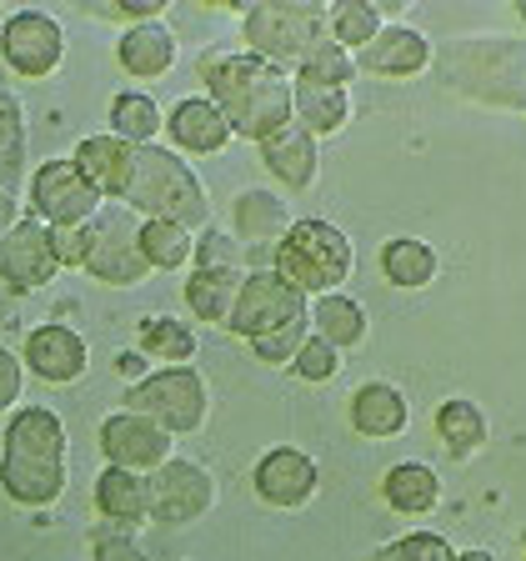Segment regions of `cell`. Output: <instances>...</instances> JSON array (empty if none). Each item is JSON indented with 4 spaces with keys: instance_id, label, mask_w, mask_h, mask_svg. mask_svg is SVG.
<instances>
[{
    "instance_id": "33",
    "label": "cell",
    "mask_w": 526,
    "mask_h": 561,
    "mask_svg": "<svg viewBox=\"0 0 526 561\" xmlns=\"http://www.w3.org/2000/svg\"><path fill=\"white\" fill-rule=\"evenodd\" d=\"M161 130H165V116L146 91H121L111 101V136L130 140V146H156Z\"/></svg>"
},
{
    "instance_id": "7",
    "label": "cell",
    "mask_w": 526,
    "mask_h": 561,
    "mask_svg": "<svg viewBox=\"0 0 526 561\" xmlns=\"http://www.w3.org/2000/svg\"><path fill=\"white\" fill-rule=\"evenodd\" d=\"M101 201L105 196L76 161H46L31 175V216H41L50 231H85L101 216Z\"/></svg>"
},
{
    "instance_id": "31",
    "label": "cell",
    "mask_w": 526,
    "mask_h": 561,
    "mask_svg": "<svg viewBox=\"0 0 526 561\" xmlns=\"http://www.w3.org/2000/svg\"><path fill=\"white\" fill-rule=\"evenodd\" d=\"M346 121H351V91L346 85L296 81V126H306L316 140H321V136H341Z\"/></svg>"
},
{
    "instance_id": "15",
    "label": "cell",
    "mask_w": 526,
    "mask_h": 561,
    "mask_svg": "<svg viewBox=\"0 0 526 561\" xmlns=\"http://www.w3.org/2000/svg\"><path fill=\"white\" fill-rule=\"evenodd\" d=\"M25 366L46 386H76L85 371H91V346H85L81 331L60 327V321H46L25 336Z\"/></svg>"
},
{
    "instance_id": "4",
    "label": "cell",
    "mask_w": 526,
    "mask_h": 561,
    "mask_svg": "<svg viewBox=\"0 0 526 561\" xmlns=\"http://www.w3.org/2000/svg\"><path fill=\"white\" fill-rule=\"evenodd\" d=\"M241 31L251 56L291 70V76L321 46H331L327 5H316V0H261V5H245Z\"/></svg>"
},
{
    "instance_id": "47",
    "label": "cell",
    "mask_w": 526,
    "mask_h": 561,
    "mask_svg": "<svg viewBox=\"0 0 526 561\" xmlns=\"http://www.w3.org/2000/svg\"><path fill=\"white\" fill-rule=\"evenodd\" d=\"M156 366H151V356H140V351H121L116 356V376L126 386H136V381H146V376H151Z\"/></svg>"
},
{
    "instance_id": "14",
    "label": "cell",
    "mask_w": 526,
    "mask_h": 561,
    "mask_svg": "<svg viewBox=\"0 0 526 561\" xmlns=\"http://www.w3.org/2000/svg\"><path fill=\"white\" fill-rule=\"evenodd\" d=\"M251 486H256V496L266 506H276V512H301L316 491H321V471H316V461L306 451H296V446H271L256 461V471H251Z\"/></svg>"
},
{
    "instance_id": "8",
    "label": "cell",
    "mask_w": 526,
    "mask_h": 561,
    "mask_svg": "<svg viewBox=\"0 0 526 561\" xmlns=\"http://www.w3.org/2000/svg\"><path fill=\"white\" fill-rule=\"evenodd\" d=\"M85 276L105 286H140L151 276V261L140 256V226L126 221V210H101L85 226Z\"/></svg>"
},
{
    "instance_id": "49",
    "label": "cell",
    "mask_w": 526,
    "mask_h": 561,
    "mask_svg": "<svg viewBox=\"0 0 526 561\" xmlns=\"http://www.w3.org/2000/svg\"><path fill=\"white\" fill-rule=\"evenodd\" d=\"M456 561H496L491 551H456Z\"/></svg>"
},
{
    "instance_id": "36",
    "label": "cell",
    "mask_w": 526,
    "mask_h": 561,
    "mask_svg": "<svg viewBox=\"0 0 526 561\" xmlns=\"http://www.w3.org/2000/svg\"><path fill=\"white\" fill-rule=\"evenodd\" d=\"M306 336H311V316L306 321H291V327L271 331V336H256L251 341V356H256L261 366H291L296 351L306 346Z\"/></svg>"
},
{
    "instance_id": "28",
    "label": "cell",
    "mask_w": 526,
    "mask_h": 561,
    "mask_svg": "<svg viewBox=\"0 0 526 561\" xmlns=\"http://www.w3.org/2000/svg\"><path fill=\"white\" fill-rule=\"evenodd\" d=\"M442 271V256H436L432 241L421 236H391L381 245V276L397 286V291H426Z\"/></svg>"
},
{
    "instance_id": "48",
    "label": "cell",
    "mask_w": 526,
    "mask_h": 561,
    "mask_svg": "<svg viewBox=\"0 0 526 561\" xmlns=\"http://www.w3.org/2000/svg\"><path fill=\"white\" fill-rule=\"evenodd\" d=\"M21 221V201L15 196H5V191H0V241H5V236H11V226Z\"/></svg>"
},
{
    "instance_id": "41",
    "label": "cell",
    "mask_w": 526,
    "mask_h": 561,
    "mask_svg": "<svg viewBox=\"0 0 526 561\" xmlns=\"http://www.w3.org/2000/svg\"><path fill=\"white\" fill-rule=\"evenodd\" d=\"M196 266H231V271H245L241 266V241L226 231H201L196 241Z\"/></svg>"
},
{
    "instance_id": "25",
    "label": "cell",
    "mask_w": 526,
    "mask_h": 561,
    "mask_svg": "<svg viewBox=\"0 0 526 561\" xmlns=\"http://www.w3.org/2000/svg\"><path fill=\"white\" fill-rule=\"evenodd\" d=\"M95 512L116 526H146L151 522V477L105 467L95 477Z\"/></svg>"
},
{
    "instance_id": "21",
    "label": "cell",
    "mask_w": 526,
    "mask_h": 561,
    "mask_svg": "<svg viewBox=\"0 0 526 561\" xmlns=\"http://www.w3.org/2000/svg\"><path fill=\"white\" fill-rule=\"evenodd\" d=\"M261 165H266L271 175H276L286 191H306L316 181V171H321V151H316V136L306 126H286L276 130L271 140H261Z\"/></svg>"
},
{
    "instance_id": "16",
    "label": "cell",
    "mask_w": 526,
    "mask_h": 561,
    "mask_svg": "<svg viewBox=\"0 0 526 561\" xmlns=\"http://www.w3.org/2000/svg\"><path fill=\"white\" fill-rule=\"evenodd\" d=\"M432 60H436V50L416 25H386L371 46L356 50V70L381 76V81H411L421 70H432Z\"/></svg>"
},
{
    "instance_id": "2",
    "label": "cell",
    "mask_w": 526,
    "mask_h": 561,
    "mask_svg": "<svg viewBox=\"0 0 526 561\" xmlns=\"http://www.w3.org/2000/svg\"><path fill=\"white\" fill-rule=\"evenodd\" d=\"M442 81L481 105L526 116V41L516 35H461L442 50Z\"/></svg>"
},
{
    "instance_id": "20",
    "label": "cell",
    "mask_w": 526,
    "mask_h": 561,
    "mask_svg": "<svg viewBox=\"0 0 526 561\" xmlns=\"http://www.w3.org/2000/svg\"><path fill=\"white\" fill-rule=\"evenodd\" d=\"M66 421L50 407H21L5 421V456L21 461H66Z\"/></svg>"
},
{
    "instance_id": "12",
    "label": "cell",
    "mask_w": 526,
    "mask_h": 561,
    "mask_svg": "<svg viewBox=\"0 0 526 561\" xmlns=\"http://www.w3.org/2000/svg\"><path fill=\"white\" fill-rule=\"evenodd\" d=\"M60 271L56 256V231H50L41 216H21L11 226V236L0 241V286L11 291H41L50 286Z\"/></svg>"
},
{
    "instance_id": "5",
    "label": "cell",
    "mask_w": 526,
    "mask_h": 561,
    "mask_svg": "<svg viewBox=\"0 0 526 561\" xmlns=\"http://www.w3.org/2000/svg\"><path fill=\"white\" fill-rule=\"evenodd\" d=\"M351 266H356V251H351L346 231L331 221H291L286 241L271 251V271L291 280L306 301L341 291Z\"/></svg>"
},
{
    "instance_id": "17",
    "label": "cell",
    "mask_w": 526,
    "mask_h": 561,
    "mask_svg": "<svg viewBox=\"0 0 526 561\" xmlns=\"http://www.w3.org/2000/svg\"><path fill=\"white\" fill-rule=\"evenodd\" d=\"M351 432L366 436V442H391V436H401L411 426V401L401 386L391 381H362L356 391H351Z\"/></svg>"
},
{
    "instance_id": "40",
    "label": "cell",
    "mask_w": 526,
    "mask_h": 561,
    "mask_svg": "<svg viewBox=\"0 0 526 561\" xmlns=\"http://www.w3.org/2000/svg\"><path fill=\"white\" fill-rule=\"evenodd\" d=\"M81 11L95 15V21H121L130 31V25H146V21H161L165 0H116V5H105V0H81Z\"/></svg>"
},
{
    "instance_id": "37",
    "label": "cell",
    "mask_w": 526,
    "mask_h": 561,
    "mask_svg": "<svg viewBox=\"0 0 526 561\" xmlns=\"http://www.w3.org/2000/svg\"><path fill=\"white\" fill-rule=\"evenodd\" d=\"M296 81H316V85H346V81H356V56H351V50H341L336 41H331V46H321L311 60H306L301 70H296Z\"/></svg>"
},
{
    "instance_id": "44",
    "label": "cell",
    "mask_w": 526,
    "mask_h": 561,
    "mask_svg": "<svg viewBox=\"0 0 526 561\" xmlns=\"http://www.w3.org/2000/svg\"><path fill=\"white\" fill-rule=\"evenodd\" d=\"M21 181H25V146H0V191L21 196Z\"/></svg>"
},
{
    "instance_id": "23",
    "label": "cell",
    "mask_w": 526,
    "mask_h": 561,
    "mask_svg": "<svg viewBox=\"0 0 526 561\" xmlns=\"http://www.w3.org/2000/svg\"><path fill=\"white\" fill-rule=\"evenodd\" d=\"M241 286H245V271L231 266H196L186 276V306L196 321L206 327H231L236 301H241Z\"/></svg>"
},
{
    "instance_id": "26",
    "label": "cell",
    "mask_w": 526,
    "mask_h": 561,
    "mask_svg": "<svg viewBox=\"0 0 526 561\" xmlns=\"http://www.w3.org/2000/svg\"><path fill=\"white\" fill-rule=\"evenodd\" d=\"M231 226L241 245H271L276 251L291 231V216H286V201H276L271 191H241L231 206Z\"/></svg>"
},
{
    "instance_id": "38",
    "label": "cell",
    "mask_w": 526,
    "mask_h": 561,
    "mask_svg": "<svg viewBox=\"0 0 526 561\" xmlns=\"http://www.w3.org/2000/svg\"><path fill=\"white\" fill-rule=\"evenodd\" d=\"M371 561H456V551H451V541L436 537V531H407L401 541L376 551Z\"/></svg>"
},
{
    "instance_id": "11",
    "label": "cell",
    "mask_w": 526,
    "mask_h": 561,
    "mask_svg": "<svg viewBox=\"0 0 526 561\" xmlns=\"http://www.w3.org/2000/svg\"><path fill=\"white\" fill-rule=\"evenodd\" d=\"M216 506V477L191 456H171L151 471V522L156 526H191Z\"/></svg>"
},
{
    "instance_id": "42",
    "label": "cell",
    "mask_w": 526,
    "mask_h": 561,
    "mask_svg": "<svg viewBox=\"0 0 526 561\" xmlns=\"http://www.w3.org/2000/svg\"><path fill=\"white\" fill-rule=\"evenodd\" d=\"M21 386H25V356H15L11 346H0V416L5 411H21Z\"/></svg>"
},
{
    "instance_id": "46",
    "label": "cell",
    "mask_w": 526,
    "mask_h": 561,
    "mask_svg": "<svg viewBox=\"0 0 526 561\" xmlns=\"http://www.w3.org/2000/svg\"><path fill=\"white\" fill-rule=\"evenodd\" d=\"M56 256H60V271H81L85 266V231H56Z\"/></svg>"
},
{
    "instance_id": "6",
    "label": "cell",
    "mask_w": 526,
    "mask_h": 561,
    "mask_svg": "<svg viewBox=\"0 0 526 561\" xmlns=\"http://www.w3.org/2000/svg\"><path fill=\"white\" fill-rule=\"evenodd\" d=\"M126 411L156 421L165 436H191L210 416V386L196 366H156L146 381L126 386Z\"/></svg>"
},
{
    "instance_id": "18",
    "label": "cell",
    "mask_w": 526,
    "mask_h": 561,
    "mask_svg": "<svg viewBox=\"0 0 526 561\" xmlns=\"http://www.w3.org/2000/svg\"><path fill=\"white\" fill-rule=\"evenodd\" d=\"M136 156H140V146H130V140L105 130V136H85L70 161L81 165L85 181H91L105 201H126L130 181H136Z\"/></svg>"
},
{
    "instance_id": "24",
    "label": "cell",
    "mask_w": 526,
    "mask_h": 561,
    "mask_svg": "<svg viewBox=\"0 0 526 561\" xmlns=\"http://www.w3.org/2000/svg\"><path fill=\"white\" fill-rule=\"evenodd\" d=\"M0 491L15 506H41L66 496V461H21V456H0Z\"/></svg>"
},
{
    "instance_id": "9",
    "label": "cell",
    "mask_w": 526,
    "mask_h": 561,
    "mask_svg": "<svg viewBox=\"0 0 526 561\" xmlns=\"http://www.w3.org/2000/svg\"><path fill=\"white\" fill-rule=\"evenodd\" d=\"M306 316H311V301L286 276H276V271H245L241 301H236V316L226 331L256 341L281 327H291V321H306Z\"/></svg>"
},
{
    "instance_id": "22",
    "label": "cell",
    "mask_w": 526,
    "mask_h": 561,
    "mask_svg": "<svg viewBox=\"0 0 526 561\" xmlns=\"http://www.w3.org/2000/svg\"><path fill=\"white\" fill-rule=\"evenodd\" d=\"M175 56H181V46H175V31L165 21L130 25L116 41V60L130 81H156V76H165V70L175 66Z\"/></svg>"
},
{
    "instance_id": "19",
    "label": "cell",
    "mask_w": 526,
    "mask_h": 561,
    "mask_svg": "<svg viewBox=\"0 0 526 561\" xmlns=\"http://www.w3.org/2000/svg\"><path fill=\"white\" fill-rule=\"evenodd\" d=\"M165 130H171V140L191 156H221L236 136L231 121L216 111L210 95H186V101H175L171 116H165Z\"/></svg>"
},
{
    "instance_id": "30",
    "label": "cell",
    "mask_w": 526,
    "mask_h": 561,
    "mask_svg": "<svg viewBox=\"0 0 526 561\" xmlns=\"http://www.w3.org/2000/svg\"><path fill=\"white\" fill-rule=\"evenodd\" d=\"M311 331L321 341H331L336 351H356L371 336V321H366L362 301H351L346 291H331V296H316L311 301Z\"/></svg>"
},
{
    "instance_id": "50",
    "label": "cell",
    "mask_w": 526,
    "mask_h": 561,
    "mask_svg": "<svg viewBox=\"0 0 526 561\" xmlns=\"http://www.w3.org/2000/svg\"><path fill=\"white\" fill-rule=\"evenodd\" d=\"M522 21H526V0H522Z\"/></svg>"
},
{
    "instance_id": "10",
    "label": "cell",
    "mask_w": 526,
    "mask_h": 561,
    "mask_svg": "<svg viewBox=\"0 0 526 561\" xmlns=\"http://www.w3.org/2000/svg\"><path fill=\"white\" fill-rule=\"evenodd\" d=\"M0 60L21 76V81H46L66 60V31L46 11H15L0 25Z\"/></svg>"
},
{
    "instance_id": "29",
    "label": "cell",
    "mask_w": 526,
    "mask_h": 561,
    "mask_svg": "<svg viewBox=\"0 0 526 561\" xmlns=\"http://www.w3.org/2000/svg\"><path fill=\"white\" fill-rule=\"evenodd\" d=\"M436 436H442V446L456 456V461H471L477 451H487L491 442V421L487 411L477 407V401L467 397H446L442 407H436Z\"/></svg>"
},
{
    "instance_id": "27",
    "label": "cell",
    "mask_w": 526,
    "mask_h": 561,
    "mask_svg": "<svg viewBox=\"0 0 526 561\" xmlns=\"http://www.w3.org/2000/svg\"><path fill=\"white\" fill-rule=\"evenodd\" d=\"M381 496L397 516H432L442 506V477L426 461H397L381 477Z\"/></svg>"
},
{
    "instance_id": "1",
    "label": "cell",
    "mask_w": 526,
    "mask_h": 561,
    "mask_svg": "<svg viewBox=\"0 0 526 561\" xmlns=\"http://www.w3.org/2000/svg\"><path fill=\"white\" fill-rule=\"evenodd\" d=\"M201 76H206V95L231 121V130L256 146L296 121V76H286L281 66L251 56V50H226V56L201 60Z\"/></svg>"
},
{
    "instance_id": "39",
    "label": "cell",
    "mask_w": 526,
    "mask_h": 561,
    "mask_svg": "<svg viewBox=\"0 0 526 561\" xmlns=\"http://www.w3.org/2000/svg\"><path fill=\"white\" fill-rule=\"evenodd\" d=\"M291 371L301 376V381H311V386H321V381H331V376L341 371V351L331 346V341H321L311 331V336H306V346L296 351V362H291Z\"/></svg>"
},
{
    "instance_id": "35",
    "label": "cell",
    "mask_w": 526,
    "mask_h": 561,
    "mask_svg": "<svg viewBox=\"0 0 526 561\" xmlns=\"http://www.w3.org/2000/svg\"><path fill=\"white\" fill-rule=\"evenodd\" d=\"M140 256L151 271H186L196 261V236L175 221H140Z\"/></svg>"
},
{
    "instance_id": "45",
    "label": "cell",
    "mask_w": 526,
    "mask_h": 561,
    "mask_svg": "<svg viewBox=\"0 0 526 561\" xmlns=\"http://www.w3.org/2000/svg\"><path fill=\"white\" fill-rule=\"evenodd\" d=\"M91 561H151V557H146L136 541H126V537H101Z\"/></svg>"
},
{
    "instance_id": "32",
    "label": "cell",
    "mask_w": 526,
    "mask_h": 561,
    "mask_svg": "<svg viewBox=\"0 0 526 561\" xmlns=\"http://www.w3.org/2000/svg\"><path fill=\"white\" fill-rule=\"evenodd\" d=\"M140 356L151 362H165V366H191L196 362V331L175 316H146L140 321Z\"/></svg>"
},
{
    "instance_id": "43",
    "label": "cell",
    "mask_w": 526,
    "mask_h": 561,
    "mask_svg": "<svg viewBox=\"0 0 526 561\" xmlns=\"http://www.w3.org/2000/svg\"><path fill=\"white\" fill-rule=\"evenodd\" d=\"M0 146H25V105L0 91Z\"/></svg>"
},
{
    "instance_id": "13",
    "label": "cell",
    "mask_w": 526,
    "mask_h": 561,
    "mask_svg": "<svg viewBox=\"0 0 526 561\" xmlns=\"http://www.w3.org/2000/svg\"><path fill=\"white\" fill-rule=\"evenodd\" d=\"M171 436L156 426V421L136 416V411H116V416L101 421V451H105V467H121V471H140L151 477L171 461Z\"/></svg>"
},
{
    "instance_id": "34",
    "label": "cell",
    "mask_w": 526,
    "mask_h": 561,
    "mask_svg": "<svg viewBox=\"0 0 526 561\" xmlns=\"http://www.w3.org/2000/svg\"><path fill=\"white\" fill-rule=\"evenodd\" d=\"M327 25L341 50H366L386 31V11L371 5V0H336L327 11Z\"/></svg>"
},
{
    "instance_id": "3",
    "label": "cell",
    "mask_w": 526,
    "mask_h": 561,
    "mask_svg": "<svg viewBox=\"0 0 526 561\" xmlns=\"http://www.w3.org/2000/svg\"><path fill=\"white\" fill-rule=\"evenodd\" d=\"M126 210H140L146 221H175L191 236L210 231V201L201 191L196 171L165 146H140L136 181L126 191Z\"/></svg>"
}]
</instances>
